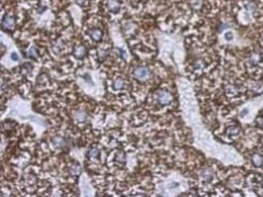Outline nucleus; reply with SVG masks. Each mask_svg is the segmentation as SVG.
<instances>
[{
	"mask_svg": "<svg viewBox=\"0 0 263 197\" xmlns=\"http://www.w3.org/2000/svg\"><path fill=\"white\" fill-rule=\"evenodd\" d=\"M134 75L136 79L141 81H144L148 79L151 76V72L147 68H143V67H139L137 68L134 71Z\"/></svg>",
	"mask_w": 263,
	"mask_h": 197,
	"instance_id": "1",
	"label": "nucleus"
},
{
	"mask_svg": "<svg viewBox=\"0 0 263 197\" xmlns=\"http://www.w3.org/2000/svg\"><path fill=\"white\" fill-rule=\"evenodd\" d=\"M15 21L14 18L11 15H6L3 17V21H2V29L7 32L12 31L15 27Z\"/></svg>",
	"mask_w": 263,
	"mask_h": 197,
	"instance_id": "2",
	"label": "nucleus"
},
{
	"mask_svg": "<svg viewBox=\"0 0 263 197\" xmlns=\"http://www.w3.org/2000/svg\"><path fill=\"white\" fill-rule=\"evenodd\" d=\"M157 99L160 104L163 105V106H166V105H168L169 103H171V101H173V97L168 92L160 91L158 93Z\"/></svg>",
	"mask_w": 263,
	"mask_h": 197,
	"instance_id": "3",
	"label": "nucleus"
},
{
	"mask_svg": "<svg viewBox=\"0 0 263 197\" xmlns=\"http://www.w3.org/2000/svg\"><path fill=\"white\" fill-rule=\"evenodd\" d=\"M86 54H87V49H86L84 46H82V45L76 46L73 51L74 56L75 57L76 59H83L86 55Z\"/></svg>",
	"mask_w": 263,
	"mask_h": 197,
	"instance_id": "4",
	"label": "nucleus"
},
{
	"mask_svg": "<svg viewBox=\"0 0 263 197\" xmlns=\"http://www.w3.org/2000/svg\"><path fill=\"white\" fill-rule=\"evenodd\" d=\"M89 36L93 41H99L103 37V32L99 29H93L89 31Z\"/></svg>",
	"mask_w": 263,
	"mask_h": 197,
	"instance_id": "5",
	"label": "nucleus"
},
{
	"mask_svg": "<svg viewBox=\"0 0 263 197\" xmlns=\"http://www.w3.org/2000/svg\"><path fill=\"white\" fill-rule=\"evenodd\" d=\"M108 8L110 12L117 13L120 10V3L117 0H109L108 2Z\"/></svg>",
	"mask_w": 263,
	"mask_h": 197,
	"instance_id": "6",
	"label": "nucleus"
},
{
	"mask_svg": "<svg viewBox=\"0 0 263 197\" xmlns=\"http://www.w3.org/2000/svg\"><path fill=\"white\" fill-rule=\"evenodd\" d=\"M53 145L57 148H64L67 145V141L63 137L61 136H56L53 137L52 140Z\"/></svg>",
	"mask_w": 263,
	"mask_h": 197,
	"instance_id": "7",
	"label": "nucleus"
},
{
	"mask_svg": "<svg viewBox=\"0 0 263 197\" xmlns=\"http://www.w3.org/2000/svg\"><path fill=\"white\" fill-rule=\"evenodd\" d=\"M253 163L255 166H261L263 163V157L258 154H255L254 156L253 157Z\"/></svg>",
	"mask_w": 263,
	"mask_h": 197,
	"instance_id": "8",
	"label": "nucleus"
},
{
	"mask_svg": "<svg viewBox=\"0 0 263 197\" xmlns=\"http://www.w3.org/2000/svg\"><path fill=\"white\" fill-rule=\"evenodd\" d=\"M29 57L32 59H37L38 58V50L35 46H32L29 50Z\"/></svg>",
	"mask_w": 263,
	"mask_h": 197,
	"instance_id": "9",
	"label": "nucleus"
},
{
	"mask_svg": "<svg viewBox=\"0 0 263 197\" xmlns=\"http://www.w3.org/2000/svg\"><path fill=\"white\" fill-rule=\"evenodd\" d=\"M124 86V81H123L122 79H117L116 80H114V85H113V87L115 90H120L123 88Z\"/></svg>",
	"mask_w": 263,
	"mask_h": 197,
	"instance_id": "10",
	"label": "nucleus"
},
{
	"mask_svg": "<svg viewBox=\"0 0 263 197\" xmlns=\"http://www.w3.org/2000/svg\"><path fill=\"white\" fill-rule=\"evenodd\" d=\"M88 155H89L90 157H92V158H97L100 155L99 150L97 149V148H92V149L89 151Z\"/></svg>",
	"mask_w": 263,
	"mask_h": 197,
	"instance_id": "11",
	"label": "nucleus"
},
{
	"mask_svg": "<svg viewBox=\"0 0 263 197\" xmlns=\"http://www.w3.org/2000/svg\"><path fill=\"white\" fill-rule=\"evenodd\" d=\"M70 171L72 175H78L80 173V167L78 165H74L71 166Z\"/></svg>",
	"mask_w": 263,
	"mask_h": 197,
	"instance_id": "12",
	"label": "nucleus"
},
{
	"mask_svg": "<svg viewBox=\"0 0 263 197\" xmlns=\"http://www.w3.org/2000/svg\"><path fill=\"white\" fill-rule=\"evenodd\" d=\"M75 118L79 121H84L87 118V115L84 112L79 111L75 115Z\"/></svg>",
	"mask_w": 263,
	"mask_h": 197,
	"instance_id": "13",
	"label": "nucleus"
},
{
	"mask_svg": "<svg viewBox=\"0 0 263 197\" xmlns=\"http://www.w3.org/2000/svg\"><path fill=\"white\" fill-rule=\"evenodd\" d=\"M231 132L232 135H236L237 133H239V129L237 127H235V126H232V127H230L228 131V133Z\"/></svg>",
	"mask_w": 263,
	"mask_h": 197,
	"instance_id": "14",
	"label": "nucleus"
},
{
	"mask_svg": "<svg viewBox=\"0 0 263 197\" xmlns=\"http://www.w3.org/2000/svg\"><path fill=\"white\" fill-rule=\"evenodd\" d=\"M116 160L119 161V162H125V157L123 155L122 153H118L117 155V157H116Z\"/></svg>",
	"mask_w": 263,
	"mask_h": 197,
	"instance_id": "15",
	"label": "nucleus"
},
{
	"mask_svg": "<svg viewBox=\"0 0 263 197\" xmlns=\"http://www.w3.org/2000/svg\"><path fill=\"white\" fill-rule=\"evenodd\" d=\"M225 38L228 40V41H230L231 39L233 38V35L231 32H228L225 33Z\"/></svg>",
	"mask_w": 263,
	"mask_h": 197,
	"instance_id": "16",
	"label": "nucleus"
},
{
	"mask_svg": "<svg viewBox=\"0 0 263 197\" xmlns=\"http://www.w3.org/2000/svg\"><path fill=\"white\" fill-rule=\"evenodd\" d=\"M11 58H12L13 60H15V61H18L19 60V56L17 55V54L15 53H12L11 54Z\"/></svg>",
	"mask_w": 263,
	"mask_h": 197,
	"instance_id": "17",
	"label": "nucleus"
},
{
	"mask_svg": "<svg viewBox=\"0 0 263 197\" xmlns=\"http://www.w3.org/2000/svg\"><path fill=\"white\" fill-rule=\"evenodd\" d=\"M75 2L77 4H79V6H84L86 0H75Z\"/></svg>",
	"mask_w": 263,
	"mask_h": 197,
	"instance_id": "18",
	"label": "nucleus"
}]
</instances>
